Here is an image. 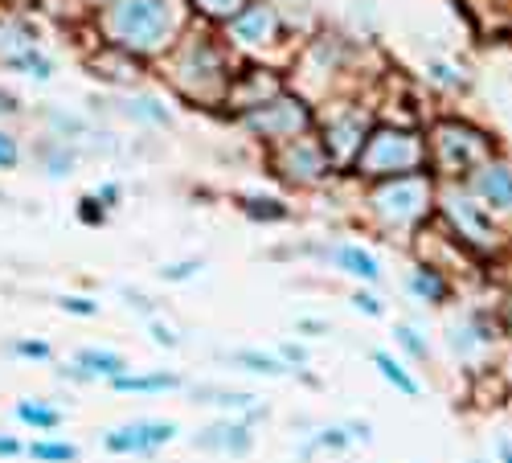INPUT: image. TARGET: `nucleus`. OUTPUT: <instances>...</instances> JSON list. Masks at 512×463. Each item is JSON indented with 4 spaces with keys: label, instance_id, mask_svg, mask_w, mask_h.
Masks as SVG:
<instances>
[{
    "label": "nucleus",
    "instance_id": "nucleus-1",
    "mask_svg": "<svg viewBox=\"0 0 512 463\" xmlns=\"http://www.w3.org/2000/svg\"><path fill=\"white\" fill-rule=\"evenodd\" d=\"M107 21H111V33L136 50H156L168 37V5L164 0H119Z\"/></svg>",
    "mask_w": 512,
    "mask_h": 463
},
{
    "label": "nucleus",
    "instance_id": "nucleus-2",
    "mask_svg": "<svg viewBox=\"0 0 512 463\" xmlns=\"http://www.w3.org/2000/svg\"><path fill=\"white\" fill-rule=\"evenodd\" d=\"M173 435H177L173 423H156V418H144V423H127V427L107 431L103 435V447L111 455H148V451L164 447Z\"/></svg>",
    "mask_w": 512,
    "mask_h": 463
},
{
    "label": "nucleus",
    "instance_id": "nucleus-3",
    "mask_svg": "<svg viewBox=\"0 0 512 463\" xmlns=\"http://www.w3.org/2000/svg\"><path fill=\"white\" fill-rule=\"evenodd\" d=\"M250 443H254V435H250L246 423H238V418L213 423V427H205V431L193 439V447H201V451H222V455H246Z\"/></svg>",
    "mask_w": 512,
    "mask_h": 463
},
{
    "label": "nucleus",
    "instance_id": "nucleus-4",
    "mask_svg": "<svg viewBox=\"0 0 512 463\" xmlns=\"http://www.w3.org/2000/svg\"><path fill=\"white\" fill-rule=\"evenodd\" d=\"M74 365H78L74 377H111V382L123 377V369H127V361L119 353H107V349H82Z\"/></svg>",
    "mask_w": 512,
    "mask_h": 463
},
{
    "label": "nucleus",
    "instance_id": "nucleus-5",
    "mask_svg": "<svg viewBox=\"0 0 512 463\" xmlns=\"http://www.w3.org/2000/svg\"><path fill=\"white\" fill-rule=\"evenodd\" d=\"M234 29H238V37H246V41H267V37L275 33V13H271L267 5H250V9L234 21Z\"/></svg>",
    "mask_w": 512,
    "mask_h": 463
},
{
    "label": "nucleus",
    "instance_id": "nucleus-6",
    "mask_svg": "<svg viewBox=\"0 0 512 463\" xmlns=\"http://www.w3.org/2000/svg\"><path fill=\"white\" fill-rule=\"evenodd\" d=\"M181 377L173 373H144V377H115V390H136V394H152V390H177Z\"/></svg>",
    "mask_w": 512,
    "mask_h": 463
},
{
    "label": "nucleus",
    "instance_id": "nucleus-7",
    "mask_svg": "<svg viewBox=\"0 0 512 463\" xmlns=\"http://www.w3.org/2000/svg\"><path fill=\"white\" fill-rule=\"evenodd\" d=\"M332 259L340 263V271H349V275H361V279H377V263H373V255H365L361 246H340Z\"/></svg>",
    "mask_w": 512,
    "mask_h": 463
},
{
    "label": "nucleus",
    "instance_id": "nucleus-8",
    "mask_svg": "<svg viewBox=\"0 0 512 463\" xmlns=\"http://www.w3.org/2000/svg\"><path fill=\"white\" fill-rule=\"evenodd\" d=\"M17 418H21V423H29V427H37V431H54L62 423V414L54 406H41V402H21Z\"/></svg>",
    "mask_w": 512,
    "mask_h": 463
},
{
    "label": "nucleus",
    "instance_id": "nucleus-9",
    "mask_svg": "<svg viewBox=\"0 0 512 463\" xmlns=\"http://www.w3.org/2000/svg\"><path fill=\"white\" fill-rule=\"evenodd\" d=\"M234 361H238L242 369H250V373H267V377H283V373H287L283 361H275V357H267V353H259V349H238Z\"/></svg>",
    "mask_w": 512,
    "mask_h": 463
},
{
    "label": "nucleus",
    "instance_id": "nucleus-10",
    "mask_svg": "<svg viewBox=\"0 0 512 463\" xmlns=\"http://www.w3.org/2000/svg\"><path fill=\"white\" fill-rule=\"evenodd\" d=\"M25 451H29L37 463H74V459H78V447H70V443H50V439L29 443Z\"/></svg>",
    "mask_w": 512,
    "mask_h": 463
},
{
    "label": "nucleus",
    "instance_id": "nucleus-11",
    "mask_svg": "<svg viewBox=\"0 0 512 463\" xmlns=\"http://www.w3.org/2000/svg\"><path fill=\"white\" fill-rule=\"evenodd\" d=\"M373 361H377V369H381V377H386V382H394L402 394H418V386H414V377L390 357V353H373Z\"/></svg>",
    "mask_w": 512,
    "mask_h": 463
},
{
    "label": "nucleus",
    "instance_id": "nucleus-12",
    "mask_svg": "<svg viewBox=\"0 0 512 463\" xmlns=\"http://www.w3.org/2000/svg\"><path fill=\"white\" fill-rule=\"evenodd\" d=\"M197 402H218V406H230V410H259L250 394H234V390H193Z\"/></svg>",
    "mask_w": 512,
    "mask_h": 463
},
{
    "label": "nucleus",
    "instance_id": "nucleus-13",
    "mask_svg": "<svg viewBox=\"0 0 512 463\" xmlns=\"http://www.w3.org/2000/svg\"><path fill=\"white\" fill-rule=\"evenodd\" d=\"M17 70H25V74H37V78H50V62L41 58V54H17V58H9Z\"/></svg>",
    "mask_w": 512,
    "mask_h": 463
},
{
    "label": "nucleus",
    "instance_id": "nucleus-14",
    "mask_svg": "<svg viewBox=\"0 0 512 463\" xmlns=\"http://www.w3.org/2000/svg\"><path fill=\"white\" fill-rule=\"evenodd\" d=\"M480 185H484V193H488V197L496 193V197H500L504 205L512 201V185H508V177H504V173H488V177H484Z\"/></svg>",
    "mask_w": 512,
    "mask_h": 463
},
{
    "label": "nucleus",
    "instance_id": "nucleus-15",
    "mask_svg": "<svg viewBox=\"0 0 512 463\" xmlns=\"http://www.w3.org/2000/svg\"><path fill=\"white\" fill-rule=\"evenodd\" d=\"M13 353L17 357H33V361H50V345H41V341H17Z\"/></svg>",
    "mask_w": 512,
    "mask_h": 463
},
{
    "label": "nucleus",
    "instance_id": "nucleus-16",
    "mask_svg": "<svg viewBox=\"0 0 512 463\" xmlns=\"http://www.w3.org/2000/svg\"><path fill=\"white\" fill-rule=\"evenodd\" d=\"M127 111H136V115H144V119H156V123H164V119H168V111H164V107H156V99H136Z\"/></svg>",
    "mask_w": 512,
    "mask_h": 463
},
{
    "label": "nucleus",
    "instance_id": "nucleus-17",
    "mask_svg": "<svg viewBox=\"0 0 512 463\" xmlns=\"http://www.w3.org/2000/svg\"><path fill=\"white\" fill-rule=\"evenodd\" d=\"M414 291H418V296H435V300H439V296H443V283H439L435 275L422 271V275H414Z\"/></svg>",
    "mask_w": 512,
    "mask_h": 463
},
{
    "label": "nucleus",
    "instance_id": "nucleus-18",
    "mask_svg": "<svg viewBox=\"0 0 512 463\" xmlns=\"http://www.w3.org/2000/svg\"><path fill=\"white\" fill-rule=\"evenodd\" d=\"M398 341H402V345H406L414 357H426V345H422L418 336H414V328H398Z\"/></svg>",
    "mask_w": 512,
    "mask_h": 463
},
{
    "label": "nucleus",
    "instance_id": "nucleus-19",
    "mask_svg": "<svg viewBox=\"0 0 512 463\" xmlns=\"http://www.w3.org/2000/svg\"><path fill=\"white\" fill-rule=\"evenodd\" d=\"M201 271V263H177V267H164V279H189V275H197Z\"/></svg>",
    "mask_w": 512,
    "mask_h": 463
},
{
    "label": "nucleus",
    "instance_id": "nucleus-20",
    "mask_svg": "<svg viewBox=\"0 0 512 463\" xmlns=\"http://www.w3.org/2000/svg\"><path fill=\"white\" fill-rule=\"evenodd\" d=\"M62 308H66V312H78V316H95V312H99V304H87V300H78V296L62 300Z\"/></svg>",
    "mask_w": 512,
    "mask_h": 463
},
{
    "label": "nucleus",
    "instance_id": "nucleus-21",
    "mask_svg": "<svg viewBox=\"0 0 512 463\" xmlns=\"http://www.w3.org/2000/svg\"><path fill=\"white\" fill-rule=\"evenodd\" d=\"M197 5H201V9H209V13H234V9L242 5V0H197Z\"/></svg>",
    "mask_w": 512,
    "mask_h": 463
},
{
    "label": "nucleus",
    "instance_id": "nucleus-22",
    "mask_svg": "<svg viewBox=\"0 0 512 463\" xmlns=\"http://www.w3.org/2000/svg\"><path fill=\"white\" fill-rule=\"evenodd\" d=\"M17 164V148L9 136H0V168H13Z\"/></svg>",
    "mask_w": 512,
    "mask_h": 463
},
{
    "label": "nucleus",
    "instance_id": "nucleus-23",
    "mask_svg": "<svg viewBox=\"0 0 512 463\" xmlns=\"http://www.w3.org/2000/svg\"><path fill=\"white\" fill-rule=\"evenodd\" d=\"M152 341L173 349V345H177V332H173V328H164V324H152Z\"/></svg>",
    "mask_w": 512,
    "mask_h": 463
},
{
    "label": "nucleus",
    "instance_id": "nucleus-24",
    "mask_svg": "<svg viewBox=\"0 0 512 463\" xmlns=\"http://www.w3.org/2000/svg\"><path fill=\"white\" fill-rule=\"evenodd\" d=\"M250 214L254 218H283V209H275V205H250Z\"/></svg>",
    "mask_w": 512,
    "mask_h": 463
},
{
    "label": "nucleus",
    "instance_id": "nucleus-25",
    "mask_svg": "<svg viewBox=\"0 0 512 463\" xmlns=\"http://www.w3.org/2000/svg\"><path fill=\"white\" fill-rule=\"evenodd\" d=\"M357 308H365L369 316H377V312H381V304H377L373 296H357Z\"/></svg>",
    "mask_w": 512,
    "mask_h": 463
},
{
    "label": "nucleus",
    "instance_id": "nucleus-26",
    "mask_svg": "<svg viewBox=\"0 0 512 463\" xmlns=\"http://www.w3.org/2000/svg\"><path fill=\"white\" fill-rule=\"evenodd\" d=\"M25 447L17 443V439H0V455H21Z\"/></svg>",
    "mask_w": 512,
    "mask_h": 463
},
{
    "label": "nucleus",
    "instance_id": "nucleus-27",
    "mask_svg": "<svg viewBox=\"0 0 512 463\" xmlns=\"http://www.w3.org/2000/svg\"><path fill=\"white\" fill-rule=\"evenodd\" d=\"M283 357H287V361H304V349H295V345H287V349H283Z\"/></svg>",
    "mask_w": 512,
    "mask_h": 463
},
{
    "label": "nucleus",
    "instance_id": "nucleus-28",
    "mask_svg": "<svg viewBox=\"0 0 512 463\" xmlns=\"http://www.w3.org/2000/svg\"><path fill=\"white\" fill-rule=\"evenodd\" d=\"M0 111H13V99L9 95H0Z\"/></svg>",
    "mask_w": 512,
    "mask_h": 463
},
{
    "label": "nucleus",
    "instance_id": "nucleus-29",
    "mask_svg": "<svg viewBox=\"0 0 512 463\" xmlns=\"http://www.w3.org/2000/svg\"><path fill=\"white\" fill-rule=\"evenodd\" d=\"M504 463H512V447H504Z\"/></svg>",
    "mask_w": 512,
    "mask_h": 463
}]
</instances>
